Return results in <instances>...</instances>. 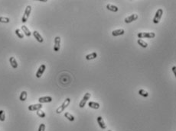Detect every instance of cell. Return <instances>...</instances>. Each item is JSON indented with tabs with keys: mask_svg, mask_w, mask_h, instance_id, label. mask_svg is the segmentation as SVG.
<instances>
[{
	"mask_svg": "<svg viewBox=\"0 0 176 131\" xmlns=\"http://www.w3.org/2000/svg\"><path fill=\"white\" fill-rule=\"evenodd\" d=\"M70 103H71V99L69 98H66L64 100V101L63 102V104L56 109V113L57 114H61V112H63L64 111V109L70 104Z\"/></svg>",
	"mask_w": 176,
	"mask_h": 131,
	"instance_id": "6da1fadb",
	"label": "cell"
},
{
	"mask_svg": "<svg viewBox=\"0 0 176 131\" xmlns=\"http://www.w3.org/2000/svg\"><path fill=\"white\" fill-rule=\"evenodd\" d=\"M31 12V6H28L26 7V9H25V10L24 15L22 16V23H25L28 21V18L30 16Z\"/></svg>",
	"mask_w": 176,
	"mask_h": 131,
	"instance_id": "7a4b0ae2",
	"label": "cell"
},
{
	"mask_svg": "<svg viewBox=\"0 0 176 131\" xmlns=\"http://www.w3.org/2000/svg\"><path fill=\"white\" fill-rule=\"evenodd\" d=\"M139 39L142 38H154L155 37V34L154 32H141L137 34Z\"/></svg>",
	"mask_w": 176,
	"mask_h": 131,
	"instance_id": "3957f363",
	"label": "cell"
},
{
	"mask_svg": "<svg viewBox=\"0 0 176 131\" xmlns=\"http://www.w3.org/2000/svg\"><path fill=\"white\" fill-rule=\"evenodd\" d=\"M162 15H163V10L162 9H158L157 12H156V13H155V17L153 18V23L154 24L159 23V21H160V20L162 18Z\"/></svg>",
	"mask_w": 176,
	"mask_h": 131,
	"instance_id": "277c9868",
	"label": "cell"
},
{
	"mask_svg": "<svg viewBox=\"0 0 176 131\" xmlns=\"http://www.w3.org/2000/svg\"><path fill=\"white\" fill-rule=\"evenodd\" d=\"M91 96V93H89V92H86V93L84 95V96H83V99H82V100L80 101V102L79 103V107H80V108H83L85 106L86 103L87 102V101H88V100L90 99Z\"/></svg>",
	"mask_w": 176,
	"mask_h": 131,
	"instance_id": "5b68a950",
	"label": "cell"
},
{
	"mask_svg": "<svg viewBox=\"0 0 176 131\" xmlns=\"http://www.w3.org/2000/svg\"><path fill=\"white\" fill-rule=\"evenodd\" d=\"M45 69H46V66H45V64H42V65H41V66H39L38 69L37 70V72H36V74H35L36 77H37L38 78H41V77L42 76L43 73L45 72Z\"/></svg>",
	"mask_w": 176,
	"mask_h": 131,
	"instance_id": "8992f818",
	"label": "cell"
},
{
	"mask_svg": "<svg viewBox=\"0 0 176 131\" xmlns=\"http://www.w3.org/2000/svg\"><path fill=\"white\" fill-rule=\"evenodd\" d=\"M61 48V37L59 36H57L55 38V46H54V50L55 52H58L60 50Z\"/></svg>",
	"mask_w": 176,
	"mask_h": 131,
	"instance_id": "52a82bcc",
	"label": "cell"
},
{
	"mask_svg": "<svg viewBox=\"0 0 176 131\" xmlns=\"http://www.w3.org/2000/svg\"><path fill=\"white\" fill-rule=\"evenodd\" d=\"M138 18H139L138 15H136V14H133V15H131L128 16L127 18H126L125 20H124V21H125L126 24H129V23H131V22H133V21L137 20Z\"/></svg>",
	"mask_w": 176,
	"mask_h": 131,
	"instance_id": "ba28073f",
	"label": "cell"
},
{
	"mask_svg": "<svg viewBox=\"0 0 176 131\" xmlns=\"http://www.w3.org/2000/svg\"><path fill=\"white\" fill-rule=\"evenodd\" d=\"M53 101V98L51 96H45V97H41L38 98V102L39 104H43V103H50Z\"/></svg>",
	"mask_w": 176,
	"mask_h": 131,
	"instance_id": "9c48e42d",
	"label": "cell"
},
{
	"mask_svg": "<svg viewBox=\"0 0 176 131\" xmlns=\"http://www.w3.org/2000/svg\"><path fill=\"white\" fill-rule=\"evenodd\" d=\"M43 105L41 104H31L28 106V111H38L41 110Z\"/></svg>",
	"mask_w": 176,
	"mask_h": 131,
	"instance_id": "30bf717a",
	"label": "cell"
},
{
	"mask_svg": "<svg viewBox=\"0 0 176 131\" xmlns=\"http://www.w3.org/2000/svg\"><path fill=\"white\" fill-rule=\"evenodd\" d=\"M97 123H98L100 127L102 129H105L107 128V124L105 123V122H104V120H103V119L102 117L99 116V117L97 118Z\"/></svg>",
	"mask_w": 176,
	"mask_h": 131,
	"instance_id": "8fae6325",
	"label": "cell"
},
{
	"mask_svg": "<svg viewBox=\"0 0 176 131\" xmlns=\"http://www.w3.org/2000/svg\"><path fill=\"white\" fill-rule=\"evenodd\" d=\"M32 34H33V36L34 37V38H35L39 43H43V42H44V39H43V37H41V35L38 33V31H34L33 33H32Z\"/></svg>",
	"mask_w": 176,
	"mask_h": 131,
	"instance_id": "7c38bea8",
	"label": "cell"
},
{
	"mask_svg": "<svg viewBox=\"0 0 176 131\" xmlns=\"http://www.w3.org/2000/svg\"><path fill=\"white\" fill-rule=\"evenodd\" d=\"M125 34V31L123 29H117L115 31H112V35L113 37H117V36H120Z\"/></svg>",
	"mask_w": 176,
	"mask_h": 131,
	"instance_id": "4fadbf2b",
	"label": "cell"
},
{
	"mask_svg": "<svg viewBox=\"0 0 176 131\" xmlns=\"http://www.w3.org/2000/svg\"><path fill=\"white\" fill-rule=\"evenodd\" d=\"M9 63H10V64H11V66H12V67L13 69H17L18 68L19 65H18V63H17V61H16V60H15V58L14 57H11L9 58Z\"/></svg>",
	"mask_w": 176,
	"mask_h": 131,
	"instance_id": "5bb4252c",
	"label": "cell"
},
{
	"mask_svg": "<svg viewBox=\"0 0 176 131\" xmlns=\"http://www.w3.org/2000/svg\"><path fill=\"white\" fill-rule=\"evenodd\" d=\"M88 106H89L91 108L96 109V110L100 108V104L97 102H95V101H90L89 103H88Z\"/></svg>",
	"mask_w": 176,
	"mask_h": 131,
	"instance_id": "9a60e30c",
	"label": "cell"
},
{
	"mask_svg": "<svg viewBox=\"0 0 176 131\" xmlns=\"http://www.w3.org/2000/svg\"><path fill=\"white\" fill-rule=\"evenodd\" d=\"M107 9L109 10V11H111V12H117L119 11V9L117 6H113L112 4H108L107 6Z\"/></svg>",
	"mask_w": 176,
	"mask_h": 131,
	"instance_id": "2e32d148",
	"label": "cell"
},
{
	"mask_svg": "<svg viewBox=\"0 0 176 131\" xmlns=\"http://www.w3.org/2000/svg\"><path fill=\"white\" fill-rule=\"evenodd\" d=\"M97 57V54L96 52L91 53L90 54H87L86 56V60H94Z\"/></svg>",
	"mask_w": 176,
	"mask_h": 131,
	"instance_id": "e0dca14e",
	"label": "cell"
},
{
	"mask_svg": "<svg viewBox=\"0 0 176 131\" xmlns=\"http://www.w3.org/2000/svg\"><path fill=\"white\" fill-rule=\"evenodd\" d=\"M22 30L23 31V33L27 36V37H30L31 35V32L29 31V29L25 26V25H22Z\"/></svg>",
	"mask_w": 176,
	"mask_h": 131,
	"instance_id": "ac0fdd59",
	"label": "cell"
},
{
	"mask_svg": "<svg viewBox=\"0 0 176 131\" xmlns=\"http://www.w3.org/2000/svg\"><path fill=\"white\" fill-rule=\"evenodd\" d=\"M27 97H28V93L26 91H23L22 92L21 95H20V97H19V99L20 101H25L26 99H27Z\"/></svg>",
	"mask_w": 176,
	"mask_h": 131,
	"instance_id": "d6986e66",
	"label": "cell"
},
{
	"mask_svg": "<svg viewBox=\"0 0 176 131\" xmlns=\"http://www.w3.org/2000/svg\"><path fill=\"white\" fill-rule=\"evenodd\" d=\"M137 43H138V44L139 45H140L142 47H143V48H146L147 47H148V43H146V42H145L143 40H142V39H138V40H137Z\"/></svg>",
	"mask_w": 176,
	"mask_h": 131,
	"instance_id": "ffe728a7",
	"label": "cell"
},
{
	"mask_svg": "<svg viewBox=\"0 0 176 131\" xmlns=\"http://www.w3.org/2000/svg\"><path fill=\"white\" fill-rule=\"evenodd\" d=\"M64 117L68 120H70V121H74V117L71 114H70L69 112H65V114H64Z\"/></svg>",
	"mask_w": 176,
	"mask_h": 131,
	"instance_id": "44dd1931",
	"label": "cell"
},
{
	"mask_svg": "<svg viewBox=\"0 0 176 131\" xmlns=\"http://www.w3.org/2000/svg\"><path fill=\"white\" fill-rule=\"evenodd\" d=\"M36 114H37V115H38L39 117H41V118H45V117H46L45 113L43 111H41V110H38V111H37Z\"/></svg>",
	"mask_w": 176,
	"mask_h": 131,
	"instance_id": "7402d4cb",
	"label": "cell"
},
{
	"mask_svg": "<svg viewBox=\"0 0 176 131\" xmlns=\"http://www.w3.org/2000/svg\"><path fill=\"white\" fill-rule=\"evenodd\" d=\"M15 32V34L18 36V37H19V38H20V39H23V37H24V34H23V33L22 32V31H21L20 29H16Z\"/></svg>",
	"mask_w": 176,
	"mask_h": 131,
	"instance_id": "603a6c76",
	"label": "cell"
},
{
	"mask_svg": "<svg viewBox=\"0 0 176 131\" xmlns=\"http://www.w3.org/2000/svg\"><path fill=\"white\" fill-rule=\"evenodd\" d=\"M6 120V113L3 110H0V121H5Z\"/></svg>",
	"mask_w": 176,
	"mask_h": 131,
	"instance_id": "cb8c5ba5",
	"label": "cell"
},
{
	"mask_svg": "<svg viewBox=\"0 0 176 131\" xmlns=\"http://www.w3.org/2000/svg\"><path fill=\"white\" fill-rule=\"evenodd\" d=\"M139 94L141 96L145 97V98H146V97L149 96V93H148L146 91H145L144 89H140V90H139Z\"/></svg>",
	"mask_w": 176,
	"mask_h": 131,
	"instance_id": "d4e9b609",
	"label": "cell"
},
{
	"mask_svg": "<svg viewBox=\"0 0 176 131\" xmlns=\"http://www.w3.org/2000/svg\"><path fill=\"white\" fill-rule=\"evenodd\" d=\"M0 22L7 24V23L10 22V19L9 18H7V17H0Z\"/></svg>",
	"mask_w": 176,
	"mask_h": 131,
	"instance_id": "484cf974",
	"label": "cell"
},
{
	"mask_svg": "<svg viewBox=\"0 0 176 131\" xmlns=\"http://www.w3.org/2000/svg\"><path fill=\"white\" fill-rule=\"evenodd\" d=\"M45 124L44 123H41L39 127H38V131H45Z\"/></svg>",
	"mask_w": 176,
	"mask_h": 131,
	"instance_id": "4316f807",
	"label": "cell"
},
{
	"mask_svg": "<svg viewBox=\"0 0 176 131\" xmlns=\"http://www.w3.org/2000/svg\"><path fill=\"white\" fill-rule=\"evenodd\" d=\"M175 69H176V67H175V66H173V67H172V71H173V73H174V75H176V70H175Z\"/></svg>",
	"mask_w": 176,
	"mask_h": 131,
	"instance_id": "83f0119b",
	"label": "cell"
},
{
	"mask_svg": "<svg viewBox=\"0 0 176 131\" xmlns=\"http://www.w3.org/2000/svg\"><path fill=\"white\" fill-rule=\"evenodd\" d=\"M107 131H112V130H111V129H108Z\"/></svg>",
	"mask_w": 176,
	"mask_h": 131,
	"instance_id": "f1b7e54d",
	"label": "cell"
}]
</instances>
